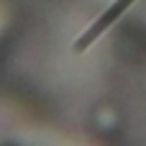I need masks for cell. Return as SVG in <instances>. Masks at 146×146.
<instances>
[{
    "instance_id": "1",
    "label": "cell",
    "mask_w": 146,
    "mask_h": 146,
    "mask_svg": "<svg viewBox=\"0 0 146 146\" xmlns=\"http://www.w3.org/2000/svg\"><path fill=\"white\" fill-rule=\"evenodd\" d=\"M131 3H133V0H115V3L108 8V13H105V15H100V21H98V23H95V26H92V28H90V31L80 38V44H77V46H80V49H82V46H87V44H90V41H92L100 31H103V28H108V26H110V23L121 15V13H123Z\"/></svg>"
}]
</instances>
